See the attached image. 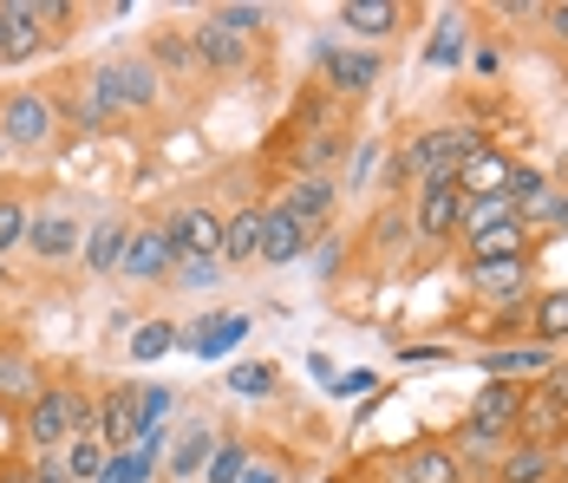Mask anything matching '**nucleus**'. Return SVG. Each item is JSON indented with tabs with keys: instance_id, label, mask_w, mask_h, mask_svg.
I'll return each instance as SVG.
<instances>
[{
	"instance_id": "obj_20",
	"label": "nucleus",
	"mask_w": 568,
	"mask_h": 483,
	"mask_svg": "<svg viewBox=\"0 0 568 483\" xmlns=\"http://www.w3.org/2000/svg\"><path fill=\"white\" fill-rule=\"evenodd\" d=\"M549 471H556V451L542 444H510L497 457V483H549Z\"/></svg>"
},
{
	"instance_id": "obj_18",
	"label": "nucleus",
	"mask_w": 568,
	"mask_h": 483,
	"mask_svg": "<svg viewBox=\"0 0 568 483\" xmlns=\"http://www.w3.org/2000/svg\"><path fill=\"white\" fill-rule=\"evenodd\" d=\"M124 242H131L124 222H99V229H85L79 255H85V269L92 274H112V269H124Z\"/></svg>"
},
{
	"instance_id": "obj_21",
	"label": "nucleus",
	"mask_w": 568,
	"mask_h": 483,
	"mask_svg": "<svg viewBox=\"0 0 568 483\" xmlns=\"http://www.w3.org/2000/svg\"><path fill=\"white\" fill-rule=\"evenodd\" d=\"M40 392H47V379H40V366L27 353H0V399L7 405H33Z\"/></svg>"
},
{
	"instance_id": "obj_11",
	"label": "nucleus",
	"mask_w": 568,
	"mask_h": 483,
	"mask_svg": "<svg viewBox=\"0 0 568 483\" xmlns=\"http://www.w3.org/2000/svg\"><path fill=\"white\" fill-rule=\"evenodd\" d=\"M164 229L176 235V255H216L223 262V215L216 210H183Z\"/></svg>"
},
{
	"instance_id": "obj_6",
	"label": "nucleus",
	"mask_w": 568,
	"mask_h": 483,
	"mask_svg": "<svg viewBox=\"0 0 568 483\" xmlns=\"http://www.w3.org/2000/svg\"><path fill=\"white\" fill-rule=\"evenodd\" d=\"M510 151H497V144H484V151H477V158H464L457 163V197H504V190H510Z\"/></svg>"
},
{
	"instance_id": "obj_45",
	"label": "nucleus",
	"mask_w": 568,
	"mask_h": 483,
	"mask_svg": "<svg viewBox=\"0 0 568 483\" xmlns=\"http://www.w3.org/2000/svg\"><path fill=\"white\" fill-rule=\"evenodd\" d=\"M0 483H27V471H0Z\"/></svg>"
},
{
	"instance_id": "obj_7",
	"label": "nucleus",
	"mask_w": 568,
	"mask_h": 483,
	"mask_svg": "<svg viewBox=\"0 0 568 483\" xmlns=\"http://www.w3.org/2000/svg\"><path fill=\"white\" fill-rule=\"evenodd\" d=\"M176 269V235L171 229H131V242H124V274H138V281H158V274Z\"/></svg>"
},
{
	"instance_id": "obj_3",
	"label": "nucleus",
	"mask_w": 568,
	"mask_h": 483,
	"mask_svg": "<svg viewBox=\"0 0 568 483\" xmlns=\"http://www.w3.org/2000/svg\"><path fill=\"white\" fill-rule=\"evenodd\" d=\"M516 444H568V399L549 385H523V412H516Z\"/></svg>"
},
{
	"instance_id": "obj_25",
	"label": "nucleus",
	"mask_w": 568,
	"mask_h": 483,
	"mask_svg": "<svg viewBox=\"0 0 568 483\" xmlns=\"http://www.w3.org/2000/svg\"><path fill=\"white\" fill-rule=\"evenodd\" d=\"M242 333H248V321H242V314H223V321H196L183 346H190L196 360H216V353H229V346H235Z\"/></svg>"
},
{
	"instance_id": "obj_5",
	"label": "nucleus",
	"mask_w": 568,
	"mask_h": 483,
	"mask_svg": "<svg viewBox=\"0 0 568 483\" xmlns=\"http://www.w3.org/2000/svg\"><path fill=\"white\" fill-rule=\"evenodd\" d=\"M99 437H105V451H131L138 437H144V385H112L105 392V412H99Z\"/></svg>"
},
{
	"instance_id": "obj_38",
	"label": "nucleus",
	"mask_w": 568,
	"mask_h": 483,
	"mask_svg": "<svg viewBox=\"0 0 568 483\" xmlns=\"http://www.w3.org/2000/svg\"><path fill=\"white\" fill-rule=\"evenodd\" d=\"M235 392H248V399L275 392V366H235Z\"/></svg>"
},
{
	"instance_id": "obj_4",
	"label": "nucleus",
	"mask_w": 568,
	"mask_h": 483,
	"mask_svg": "<svg viewBox=\"0 0 568 483\" xmlns=\"http://www.w3.org/2000/svg\"><path fill=\"white\" fill-rule=\"evenodd\" d=\"M0 138L20 144V151L47 144V138H53V99H47V92H13V99L0 105Z\"/></svg>"
},
{
	"instance_id": "obj_1",
	"label": "nucleus",
	"mask_w": 568,
	"mask_h": 483,
	"mask_svg": "<svg viewBox=\"0 0 568 483\" xmlns=\"http://www.w3.org/2000/svg\"><path fill=\"white\" fill-rule=\"evenodd\" d=\"M484 151V131H470V124H438V131H418L412 144H405V158H398L393 183H405V177H418V190L425 183H452L457 163L477 158Z\"/></svg>"
},
{
	"instance_id": "obj_2",
	"label": "nucleus",
	"mask_w": 568,
	"mask_h": 483,
	"mask_svg": "<svg viewBox=\"0 0 568 483\" xmlns=\"http://www.w3.org/2000/svg\"><path fill=\"white\" fill-rule=\"evenodd\" d=\"M20 431H27V444L53 451V444H65L72 431H92V405H85L72 385H47V392L20 412Z\"/></svg>"
},
{
	"instance_id": "obj_39",
	"label": "nucleus",
	"mask_w": 568,
	"mask_h": 483,
	"mask_svg": "<svg viewBox=\"0 0 568 483\" xmlns=\"http://www.w3.org/2000/svg\"><path fill=\"white\" fill-rule=\"evenodd\" d=\"M164 412H171V385H144V431L164 425Z\"/></svg>"
},
{
	"instance_id": "obj_22",
	"label": "nucleus",
	"mask_w": 568,
	"mask_h": 483,
	"mask_svg": "<svg viewBox=\"0 0 568 483\" xmlns=\"http://www.w3.org/2000/svg\"><path fill=\"white\" fill-rule=\"evenodd\" d=\"M321 66H327V79L341 92H373V79H379V59L373 53H334V47H321Z\"/></svg>"
},
{
	"instance_id": "obj_23",
	"label": "nucleus",
	"mask_w": 568,
	"mask_h": 483,
	"mask_svg": "<svg viewBox=\"0 0 568 483\" xmlns=\"http://www.w3.org/2000/svg\"><path fill=\"white\" fill-rule=\"evenodd\" d=\"M341 20L359 33V40H386V33H398V7L393 0H346Z\"/></svg>"
},
{
	"instance_id": "obj_36",
	"label": "nucleus",
	"mask_w": 568,
	"mask_h": 483,
	"mask_svg": "<svg viewBox=\"0 0 568 483\" xmlns=\"http://www.w3.org/2000/svg\"><path fill=\"white\" fill-rule=\"evenodd\" d=\"M210 20H216V27H229V33H235V40H242V33H255V27H262V20H268V13H262V7H216V13H210Z\"/></svg>"
},
{
	"instance_id": "obj_17",
	"label": "nucleus",
	"mask_w": 568,
	"mask_h": 483,
	"mask_svg": "<svg viewBox=\"0 0 568 483\" xmlns=\"http://www.w3.org/2000/svg\"><path fill=\"white\" fill-rule=\"evenodd\" d=\"M105 464H112V451H105L99 431H72V437H65V477L72 483H99Z\"/></svg>"
},
{
	"instance_id": "obj_42",
	"label": "nucleus",
	"mask_w": 568,
	"mask_h": 483,
	"mask_svg": "<svg viewBox=\"0 0 568 483\" xmlns=\"http://www.w3.org/2000/svg\"><path fill=\"white\" fill-rule=\"evenodd\" d=\"M341 392H379V379H373V373H353V379H341Z\"/></svg>"
},
{
	"instance_id": "obj_28",
	"label": "nucleus",
	"mask_w": 568,
	"mask_h": 483,
	"mask_svg": "<svg viewBox=\"0 0 568 483\" xmlns=\"http://www.w3.org/2000/svg\"><path fill=\"white\" fill-rule=\"evenodd\" d=\"M529 326H536V346H562L568 340V288H549L542 301H536V314H529Z\"/></svg>"
},
{
	"instance_id": "obj_8",
	"label": "nucleus",
	"mask_w": 568,
	"mask_h": 483,
	"mask_svg": "<svg viewBox=\"0 0 568 483\" xmlns=\"http://www.w3.org/2000/svg\"><path fill=\"white\" fill-rule=\"evenodd\" d=\"M307 242H314V235H307L282 203H275V210H262V255H255V262L287 269V262H301V255H307Z\"/></svg>"
},
{
	"instance_id": "obj_19",
	"label": "nucleus",
	"mask_w": 568,
	"mask_h": 483,
	"mask_svg": "<svg viewBox=\"0 0 568 483\" xmlns=\"http://www.w3.org/2000/svg\"><path fill=\"white\" fill-rule=\"evenodd\" d=\"M516 255H529V222H523V215L504 222V229L470 235V262H516Z\"/></svg>"
},
{
	"instance_id": "obj_33",
	"label": "nucleus",
	"mask_w": 568,
	"mask_h": 483,
	"mask_svg": "<svg viewBox=\"0 0 568 483\" xmlns=\"http://www.w3.org/2000/svg\"><path fill=\"white\" fill-rule=\"evenodd\" d=\"M248 471V451L242 444H216V457H210V483H242Z\"/></svg>"
},
{
	"instance_id": "obj_14",
	"label": "nucleus",
	"mask_w": 568,
	"mask_h": 483,
	"mask_svg": "<svg viewBox=\"0 0 568 483\" xmlns=\"http://www.w3.org/2000/svg\"><path fill=\"white\" fill-rule=\"evenodd\" d=\"M516 203H510V190L504 197H457V235L470 242V235H484V229H504V222H516Z\"/></svg>"
},
{
	"instance_id": "obj_12",
	"label": "nucleus",
	"mask_w": 568,
	"mask_h": 483,
	"mask_svg": "<svg viewBox=\"0 0 568 483\" xmlns=\"http://www.w3.org/2000/svg\"><path fill=\"white\" fill-rule=\"evenodd\" d=\"M79 222L72 215H59V210H47V215H33L27 222V249L40 255V262H65V255H79Z\"/></svg>"
},
{
	"instance_id": "obj_24",
	"label": "nucleus",
	"mask_w": 568,
	"mask_h": 483,
	"mask_svg": "<svg viewBox=\"0 0 568 483\" xmlns=\"http://www.w3.org/2000/svg\"><path fill=\"white\" fill-rule=\"evenodd\" d=\"M282 210L294 215L307 235H314V229H321V215L334 210V183H327V177H307V183H294V197H287Z\"/></svg>"
},
{
	"instance_id": "obj_34",
	"label": "nucleus",
	"mask_w": 568,
	"mask_h": 483,
	"mask_svg": "<svg viewBox=\"0 0 568 483\" xmlns=\"http://www.w3.org/2000/svg\"><path fill=\"white\" fill-rule=\"evenodd\" d=\"M176 274H183V288H216L223 262L216 255H176Z\"/></svg>"
},
{
	"instance_id": "obj_9",
	"label": "nucleus",
	"mask_w": 568,
	"mask_h": 483,
	"mask_svg": "<svg viewBox=\"0 0 568 483\" xmlns=\"http://www.w3.org/2000/svg\"><path fill=\"white\" fill-rule=\"evenodd\" d=\"M40 47H47V33H40L33 7L27 0H0V59L20 66V59H33Z\"/></svg>"
},
{
	"instance_id": "obj_13",
	"label": "nucleus",
	"mask_w": 568,
	"mask_h": 483,
	"mask_svg": "<svg viewBox=\"0 0 568 483\" xmlns=\"http://www.w3.org/2000/svg\"><path fill=\"white\" fill-rule=\"evenodd\" d=\"M470 288H477L484 301H523V288H529V255H516V262H470Z\"/></svg>"
},
{
	"instance_id": "obj_35",
	"label": "nucleus",
	"mask_w": 568,
	"mask_h": 483,
	"mask_svg": "<svg viewBox=\"0 0 568 483\" xmlns=\"http://www.w3.org/2000/svg\"><path fill=\"white\" fill-rule=\"evenodd\" d=\"M20 242H27V210H20L13 197H0V255L20 249Z\"/></svg>"
},
{
	"instance_id": "obj_44",
	"label": "nucleus",
	"mask_w": 568,
	"mask_h": 483,
	"mask_svg": "<svg viewBox=\"0 0 568 483\" xmlns=\"http://www.w3.org/2000/svg\"><path fill=\"white\" fill-rule=\"evenodd\" d=\"M242 483H282V471H262V464H248V471H242Z\"/></svg>"
},
{
	"instance_id": "obj_43",
	"label": "nucleus",
	"mask_w": 568,
	"mask_h": 483,
	"mask_svg": "<svg viewBox=\"0 0 568 483\" xmlns=\"http://www.w3.org/2000/svg\"><path fill=\"white\" fill-rule=\"evenodd\" d=\"M549 27H556V40L568 47V0H562V7H549Z\"/></svg>"
},
{
	"instance_id": "obj_27",
	"label": "nucleus",
	"mask_w": 568,
	"mask_h": 483,
	"mask_svg": "<svg viewBox=\"0 0 568 483\" xmlns=\"http://www.w3.org/2000/svg\"><path fill=\"white\" fill-rule=\"evenodd\" d=\"M405 483H464V464H457L445 444H425L405 457Z\"/></svg>"
},
{
	"instance_id": "obj_29",
	"label": "nucleus",
	"mask_w": 568,
	"mask_h": 483,
	"mask_svg": "<svg viewBox=\"0 0 568 483\" xmlns=\"http://www.w3.org/2000/svg\"><path fill=\"white\" fill-rule=\"evenodd\" d=\"M196 59H203V66H223V72H235V66L248 59V47H242V40H235L229 27L203 20V27H196Z\"/></svg>"
},
{
	"instance_id": "obj_16",
	"label": "nucleus",
	"mask_w": 568,
	"mask_h": 483,
	"mask_svg": "<svg viewBox=\"0 0 568 483\" xmlns=\"http://www.w3.org/2000/svg\"><path fill=\"white\" fill-rule=\"evenodd\" d=\"M484 373L490 379H536V373H556V353L549 346H504V353H484Z\"/></svg>"
},
{
	"instance_id": "obj_31",
	"label": "nucleus",
	"mask_w": 568,
	"mask_h": 483,
	"mask_svg": "<svg viewBox=\"0 0 568 483\" xmlns=\"http://www.w3.org/2000/svg\"><path fill=\"white\" fill-rule=\"evenodd\" d=\"M203 464H210V425H196V431H183V437H176L171 477H190V471H203Z\"/></svg>"
},
{
	"instance_id": "obj_41",
	"label": "nucleus",
	"mask_w": 568,
	"mask_h": 483,
	"mask_svg": "<svg viewBox=\"0 0 568 483\" xmlns=\"http://www.w3.org/2000/svg\"><path fill=\"white\" fill-rule=\"evenodd\" d=\"M27 483H72V477H65V464H53V457H47L40 471H27Z\"/></svg>"
},
{
	"instance_id": "obj_32",
	"label": "nucleus",
	"mask_w": 568,
	"mask_h": 483,
	"mask_svg": "<svg viewBox=\"0 0 568 483\" xmlns=\"http://www.w3.org/2000/svg\"><path fill=\"white\" fill-rule=\"evenodd\" d=\"M176 340H183V333H176L171 321H144L138 333H131V360H164Z\"/></svg>"
},
{
	"instance_id": "obj_15",
	"label": "nucleus",
	"mask_w": 568,
	"mask_h": 483,
	"mask_svg": "<svg viewBox=\"0 0 568 483\" xmlns=\"http://www.w3.org/2000/svg\"><path fill=\"white\" fill-rule=\"evenodd\" d=\"M418 235H432V242L457 235V183H425L418 190Z\"/></svg>"
},
{
	"instance_id": "obj_40",
	"label": "nucleus",
	"mask_w": 568,
	"mask_h": 483,
	"mask_svg": "<svg viewBox=\"0 0 568 483\" xmlns=\"http://www.w3.org/2000/svg\"><path fill=\"white\" fill-rule=\"evenodd\" d=\"M464 444H470V451H497V444H510V437H504V431H464Z\"/></svg>"
},
{
	"instance_id": "obj_37",
	"label": "nucleus",
	"mask_w": 568,
	"mask_h": 483,
	"mask_svg": "<svg viewBox=\"0 0 568 483\" xmlns=\"http://www.w3.org/2000/svg\"><path fill=\"white\" fill-rule=\"evenodd\" d=\"M33 7V20H40V33L53 40V33H65V20H72V7L65 0H27Z\"/></svg>"
},
{
	"instance_id": "obj_26",
	"label": "nucleus",
	"mask_w": 568,
	"mask_h": 483,
	"mask_svg": "<svg viewBox=\"0 0 568 483\" xmlns=\"http://www.w3.org/2000/svg\"><path fill=\"white\" fill-rule=\"evenodd\" d=\"M105 79H112L118 105H151V99H158V72H151L144 59H124V66H105Z\"/></svg>"
},
{
	"instance_id": "obj_30",
	"label": "nucleus",
	"mask_w": 568,
	"mask_h": 483,
	"mask_svg": "<svg viewBox=\"0 0 568 483\" xmlns=\"http://www.w3.org/2000/svg\"><path fill=\"white\" fill-rule=\"evenodd\" d=\"M262 255V210H242L223 222V262H255Z\"/></svg>"
},
{
	"instance_id": "obj_10",
	"label": "nucleus",
	"mask_w": 568,
	"mask_h": 483,
	"mask_svg": "<svg viewBox=\"0 0 568 483\" xmlns=\"http://www.w3.org/2000/svg\"><path fill=\"white\" fill-rule=\"evenodd\" d=\"M516 412H523V385H510V379H490V385L470 399V425L477 431H504V437H516Z\"/></svg>"
}]
</instances>
